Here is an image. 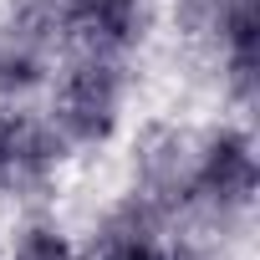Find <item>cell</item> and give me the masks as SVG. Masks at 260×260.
<instances>
[{"instance_id":"6da1fadb","label":"cell","mask_w":260,"mask_h":260,"mask_svg":"<svg viewBox=\"0 0 260 260\" xmlns=\"http://www.w3.org/2000/svg\"><path fill=\"white\" fill-rule=\"evenodd\" d=\"M127 92H133V56L127 51H56L41 107L56 122V133L72 143V153H102L127 117Z\"/></svg>"},{"instance_id":"3957f363","label":"cell","mask_w":260,"mask_h":260,"mask_svg":"<svg viewBox=\"0 0 260 260\" xmlns=\"http://www.w3.org/2000/svg\"><path fill=\"white\" fill-rule=\"evenodd\" d=\"M255 184H260V164H255L250 127L245 122L204 127V153H199V179H194V199L189 204L245 219L250 204H255Z\"/></svg>"},{"instance_id":"7a4b0ae2","label":"cell","mask_w":260,"mask_h":260,"mask_svg":"<svg viewBox=\"0 0 260 260\" xmlns=\"http://www.w3.org/2000/svg\"><path fill=\"white\" fill-rule=\"evenodd\" d=\"M199 153H204V127L184 122V117H153L138 127L133 138V194L153 199L164 214H179L194 199V179H199Z\"/></svg>"},{"instance_id":"8992f818","label":"cell","mask_w":260,"mask_h":260,"mask_svg":"<svg viewBox=\"0 0 260 260\" xmlns=\"http://www.w3.org/2000/svg\"><path fill=\"white\" fill-rule=\"evenodd\" d=\"M169 260H184V255H169Z\"/></svg>"},{"instance_id":"5b68a950","label":"cell","mask_w":260,"mask_h":260,"mask_svg":"<svg viewBox=\"0 0 260 260\" xmlns=\"http://www.w3.org/2000/svg\"><path fill=\"white\" fill-rule=\"evenodd\" d=\"M87 260H169L164 240H92Z\"/></svg>"},{"instance_id":"277c9868","label":"cell","mask_w":260,"mask_h":260,"mask_svg":"<svg viewBox=\"0 0 260 260\" xmlns=\"http://www.w3.org/2000/svg\"><path fill=\"white\" fill-rule=\"evenodd\" d=\"M0 260H87V250L51 209H31V214H16V224L6 230Z\"/></svg>"}]
</instances>
